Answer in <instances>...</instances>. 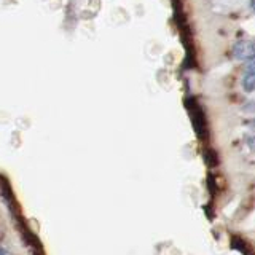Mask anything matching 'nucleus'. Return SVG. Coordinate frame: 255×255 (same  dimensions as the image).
Listing matches in <instances>:
<instances>
[{"instance_id":"f257e3e1","label":"nucleus","mask_w":255,"mask_h":255,"mask_svg":"<svg viewBox=\"0 0 255 255\" xmlns=\"http://www.w3.org/2000/svg\"><path fill=\"white\" fill-rule=\"evenodd\" d=\"M233 56L241 61H251L255 56V42L251 38L239 40L233 46Z\"/></svg>"},{"instance_id":"f03ea898","label":"nucleus","mask_w":255,"mask_h":255,"mask_svg":"<svg viewBox=\"0 0 255 255\" xmlns=\"http://www.w3.org/2000/svg\"><path fill=\"white\" fill-rule=\"evenodd\" d=\"M188 110H190V117H191V122H193V128L196 134L201 139H204L206 137V120L203 115V110L199 109V106L195 101L188 104Z\"/></svg>"},{"instance_id":"7ed1b4c3","label":"nucleus","mask_w":255,"mask_h":255,"mask_svg":"<svg viewBox=\"0 0 255 255\" xmlns=\"http://www.w3.org/2000/svg\"><path fill=\"white\" fill-rule=\"evenodd\" d=\"M243 88H244V91H247V93H252L255 90V67L249 69V72L244 75Z\"/></svg>"},{"instance_id":"20e7f679","label":"nucleus","mask_w":255,"mask_h":255,"mask_svg":"<svg viewBox=\"0 0 255 255\" xmlns=\"http://www.w3.org/2000/svg\"><path fill=\"white\" fill-rule=\"evenodd\" d=\"M204 161L212 167V166H215L219 163V156H217V153H215L214 150H206L204 151Z\"/></svg>"},{"instance_id":"39448f33","label":"nucleus","mask_w":255,"mask_h":255,"mask_svg":"<svg viewBox=\"0 0 255 255\" xmlns=\"http://www.w3.org/2000/svg\"><path fill=\"white\" fill-rule=\"evenodd\" d=\"M255 67V56L251 59V62H249V69H254Z\"/></svg>"},{"instance_id":"423d86ee","label":"nucleus","mask_w":255,"mask_h":255,"mask_svg":"<svg viewBox=\"0 0 255 255\" xmlns=\"http://www.w3.org/2000/svg\"><path fill=\"white\" fill-rule=\"evenodd\" d=\"M0 255H6V251L3 249V247H2V246H0Z\"/></svg>"},{"instance_id":"0eeeda50","label":"nucleus","mask_w":255,"mask_h":255,"mask_svg":"<svg viewBox=\"0 0 255 255\" xmlns=\"http://www.w3.org/2000/svg\"><path fill=\"white\" fill-rule=\"evenodd\" d=\"M249 126L252 128V129H255V120H252V122H249Z\"/></svg>"}]
</instances>
